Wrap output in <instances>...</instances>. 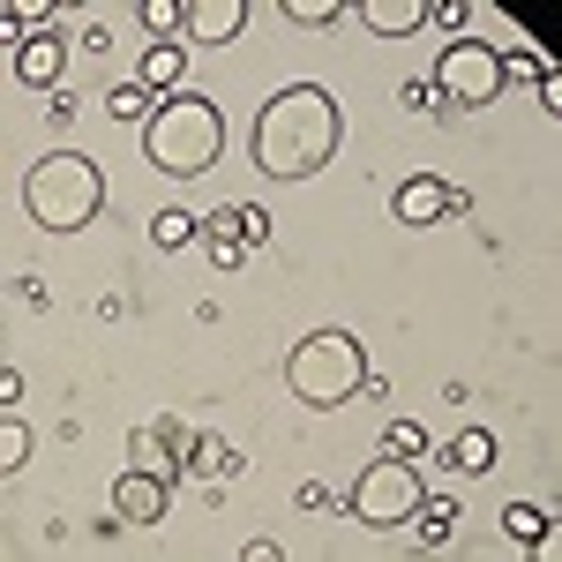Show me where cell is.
<instances>
[{
	"instance_id": "obj_17",
	"label": "cell",
	"mask_w": 562,
	"mask_h": 562,
	"mask_svg": "<svg viewBox=\"0 0 562 562\" xmlns=\"http://www.w3.org/2000/svg\"><path fill=\"white\" fill-rule=\"evenodd\" d=\"M442 465H458V473H487V465H495V435H487V428H465V435H450V450H442Z\"/></svg>"
},
{
	"instance_id": "obj_25",
	"label": "cell",
	"mask_w": 562,
	"mask_h": 562,
	"mask_svg": "<svg viewBox=\"0 0 562 562\" xmlns=\"http://www.w3.org/2000/svg\"><path fill=\"white\" fill-rule=\"evenodd\" d=\"M285 15H293V23H330L338 0H285Z\"/></svg>"
},
{
	"instance_id": "obj_5",
	"label": "cell",
	"mask_w": 562,
	"mask_h": 562,
	"mask_svg": "<svg viewBox=\"0 0 562 562\" xmlns=\"http://www.w3.org/2000/svg\"><path fill=\"white\" fill-rule=\"evenodd\" d=\"M346 510H352V525L397 532V525L420 510V465H405V458H375V465L346 487Z\"/></svg>"
},
{
	"instance_id": "obj_26",
	"label": "cell",
	"mask_w": 562,
	"mask_h": 562,
	"mask_svg": "<svg viewBox=\"0 0 562 562\" xmlns=\"http://www.w3.org/2000/svg\"><path fill=\"white\" fill-rule=\"evenodd\" d=\"M428 15H435V23H450V31L465 38V15H473V8H465V0H428Z\"/></svg>"
},
{
	"instance_id": "obj_20",
	"label": "cell",
	"mask_w": 562,
	"mask_h": 562,
	"mask_svg": "<svg viewBox=\"0 0 562 562\" xmlns=\"http://www.w3.org/2000/svg\"><path fill=\"white\" fill-rule=\"evenodd\" d=\"M195 225H203V217H188V211H158V217H150V240H158V248H188V240H195Z\"/></svg>"
},
{
	"instance_id": "obj_14",
	"label": "cell",
	"mask_w": 562,
	"mask_h": 562,
	"mask_svg": "<svg viewBox=\"0 0 562 562\" xmlns=\"http://www.w3.org/2000/svg\"><path fill=\"white\" fill-rule=\"evenodd\" d=\"M180 76H188V45H150V53H143V76H135V83L150 90V98H173Z\"/></svg>"
},
{
	"instance_id": "obj_23",
	"label": "cell",
	"mask_w": 562,
	"mask_h": 562,
	"mask_svg": "<svg viewBox=\"0 0 562 562\" xmlns=\"http://www.w3.org/2000/svg\"><path fill=\"white\" fill-rule=\"evenodd\" d=\"M23 458H31V428L8 420V428H0V473H23Z\"/></svg>"
},
{
	"instance_id": "obj_9",
	"label": "cell",
	"mask_w": 562,
	"mask_h": 562,
	"mask_svg": "<svg viewBox=\"0 0 562 562\" xmlns=\"http://www.w3.org/2000/svg\"><path fill=\"white\" fill-rule=\"evenodd\" d=\"M240 23H248V0H188V15H180V31L195 45H233Z\"/></svg>"
},
{
	"instance_id": "obj_15",
	"label": "cell",
	"mask_w": 562,
	"mask_h": 562,
	"mask_svg": "<svg viewBox=\"0 0 562 562\" xmlns=\"http://www.w3.org/2000/svg\"><path fill=\"white\" fill-rule=\"evenodd\" d=\"M503 532H510L518 548H540V555L555 548V532H548V510H540V503H510V510H503Z\"/></svg>"
},
{
	"instance_id": "obj_2",
	"label": "cell",
	"mask_w": 562,
	"mask_h": 562,
	"mask_svg": "<svg viewBox=\"0 0 562 562\" xmlns=\"http://www.w3.org/2000/svg\"><path fill=\"white\" fill-rule=\"evenodd\" d=\"M143 150H150V166L173 180H195L217 166V150H225V113H217L211 98H195V90H173V98H158V113L143 121Z\"/></svg>"
},
{
	"instance_id": "obj_10",
	"label": "cell",
	"mask_w": 562,
	"mask_h": 562,
	"mask_svg": "<svg viewBox=\"0 0 562 562\" xmlns=\"http://www.w3.org/2000/svg\"><path fill=\"white\" fill-rule=\"evenodd\" d=\"M180 473L203 480V487H225V480L248 473V458H240V450H233L225 435H195V442H188V458H180Z\"/></svg>"
},
{
	"instance_id": "obj_18",
	"label": "cell",
	"mask_w": 562,
	"mask_h": 562,
	"mask_svg": "<svg viewBox=\"0 0 562 562\" xmlns=\"http://www.w3.org/2000/svg\"><path fill=\"white\" fill-rule=\"evenodd\" d=\"M203 240H211V262H217V270H240V256H248V248H240V233H233V211H211V217H203Z\"/></svg>"
},
{
	"instance_id": "obj_7",
	"label": "cell",
	"mask_w": 562,
	"mask_h": 562,
	"mask_svg": "<svg viewBox=\"0 0 562 562\" xmlns=\"http://www.w3.org/2000/svg\"><path fill=\"white\" fill-rule=\"evenodd\" d=\"M390 211H397V225H442V217H458V211H473L458 188H442L435 173H413L397 195H390Z\"/></svg>"
},
{
	"instance_id": "obj_16",
	"label": "cell",
	"mask_w": 562,
	"mask_h": 562,
	"mask_svg": "<svg viewBox=\"0 0 562 562\" xmlns=\"http://www.w3.org/2000/svg\"><path fill=\"white\" fill-rule=\"evenodd\" d=\"M405 525H413V532H420L428 548H442V540L458 532V503H450V495H420V510H413Z\"/></svg>"
},
{
	"instance_id": "obj_1",
	"label": "cell",
	"mask_w": 562,
	"mask_h": 562,
	"mask_svg": "<svg viewBox=\"0 0 562 562\" xmlns=\"http://www.w3.org/2000/svg\"><path fill=\"white\" fill-rule=\"evenodd\" d=\"M248 143H256V166L270 180H315L338 158V143H346V105L323 83H285L256 113Z\"/></svg>"
},
{
	"instance_id": "obj_28",
	"label": "cell",
	"mask_w": 562,
	"mask_h": 562,
	"mask_svg": "<svg viewBox=\"0 0 562 562\" xmlns=\"http://www.w3.org/2000/svg\"><path fill=\"white\" fill-rule=\"evenodd\" d=\"M540 105H548V113H562V76H555V68L540 76Z\"/></svg>"
},
{
	"instance_id": "obj_24",
	"label": "cell",
	"mask_w": 562,
	"mask_h": 562,
	"mask_svg": "<svg viewBox=\"0 0 562 562\" xmlns=\"http://www.w3.org/2000/svg\"><path fill=\"white\" fill-rule=\"evenodd\" d=\"M180 15H188V0H143V23L166 38V31H180Z\"/></svg>"
},
{
	"instance_id": "obj_21",
	"label": "cell",
	"mask_w": 562,
	"mask_h": 562,
	"mask_svg": "<svg viewBox=\"0 0 562 562\" xmlns=\"http://www.w3.org/2000/svg\"><path fill=\"white\" fill-rule=\"evenodd\" d=\"M383 458H405V465H420V458H428V435L413 428V420H397V428L383 435Z\"/></svg>"
},
{
	"instance_id": "obj_11",
	"label": "cell",
	"mask_w": 562,
	"mask_h": 562,
	"mask_svg": "<svg viewBox=\"0 0 562 562\" xmlns=\"http://www.w3.org/2000/svg\"><path fill=\"white\" fill-rule=\"evenodd\" d=\"M60 68H68V45L53 38V31H38V38L15 45V76L31 90H60Z\"/></svg>"
},
{
	"instance_id": "obj_8",
	"label": "cell",
	"mask_w": 562,
	"mask_h": 562,
	"mask_svg": "<svg viewBox=\"0 0 562 562\" xmlns=\"http://www.w3.org/2000/svg\"><path fill=\"white\" fill-rule=\"evenodd\" d=\"M166 503H173V480H166V473H143V465H128V473L113 480V518H121V525L166 518Z\"/></svg>"
},
{
	"instance_id": "obj_3",
	"label": "cell",
	"mask_w": 562,
	"mask_h": 562,
	"mask_svg": "<svg viewBox=\"0 0 562 562\" xmlns=\"http://www.w3.org/2000/svg\"><path fill=\"white\" fill-rule=\"evenodd\" d=\"M23 211L38 217L45 233H83L90 217L105 211V173L90 166L83 150H45L38 166L23 173Z\"/></svg>"
},
{
	"instance_id": "obj_22",
	"label": "cell",
	"mask_w": 562,
	"mask_h": 562,
	"mask_svg": "<svg viewBox=\"0 0 562 562\" xmlns=\"http://www.w3.org/2000/svg\"><path fill=\"white\" fill-rule=\"evenodd\" d=\"M233 233H240V248H262L270 240V211L262 203H233Z\"/></svg>"
},
{
	"instance_id": "obj_12",
	"label": "cell",
	"mask_w": 562,
	"mask_h": 562,
	"mask_svg": "<svg viewBox=\"0 0 562 562\" xmlns=\"http://www.w3.org/2000/svg\"><path fill=\"white\" fill-rule=\"evenodd\" d=\"M360 23L375 38H413L428 23V0H360Z\"/></svg>"
},
{
	"instance_id": "obj_13",
	"label": "cell",
	"mask_w": 562,
	"mask_h": 562,
	"mask_svg": "<svg viewBox=\"0 0 562 562\" xmlns=\"http://www.w3.org/2000/svg\"><path fill=\"white\" fill-rule=\"evenodd\" d=\"M128 465H143V473H166V480H180V442L166 428H158V420H150V428H135L128 435Z\"/></svg>"
},
{
	"instance_id": "obj_19",
	"label": "cell",
	"mask_w": 562,
	"mask_h": 562,
	"mask_svg": "<svg viewBox=\"0 0 562 562\" xmlns=\"http://www.w3.org/2000/svg\"><path fill=\"white\" fill-rule=\"evenodd\" d=\"M105 113H113V121H150V113H158V98H150L143 83H113Z\"/></svg>"
},
{
	"instance_id": "obj_6",
	"label": "cell",
	"mask_w": 562,
	"mask_h": 562,
	"mask_svg": "<svg viewBox=\"0 0 562 562\" xmlns=\"http://www.w3.org/2000/svg\"><path fill=\"white\" fill-rule=\"evenodd\" d=\"M503 83H510V76H503V53H495V45H480L473 31H465L458 45H442V60H435V98H442V105L480 113V105H495V98H503Z\"/></svg>"
},
{
	"instance_id": "obj_4",
	"label": "cell",
	"mask_w": 562,
	"mask_h": 562,
	"mask_svg": "<svg viewBox=\"0 0 562 562\" xmlns=\"http://www.w3.org/2000/svg\"><path fill=\"white\" fill-rule=\"evenodd\" d=\"M360 383H368V346L352 330H315V338H301V346L285 352V390L301 405L330 413V405L360 397Z\"/></svg>"
},
{
	"instance_id": "obj_27",
	"label": "cell",
	"mask_w": 562,
	"mask_h": 562,
	"mask_svg": "<svg viewBox=\"0 0 562 562\" xmlns=\"http://www.w3.org/2000/svg\"><path fill=\"white\" fill-rule=\"evenodd\" d=\"M397 105H413V113H435V83H405V90H397Z\"/></svg>"
}]
</instances>
